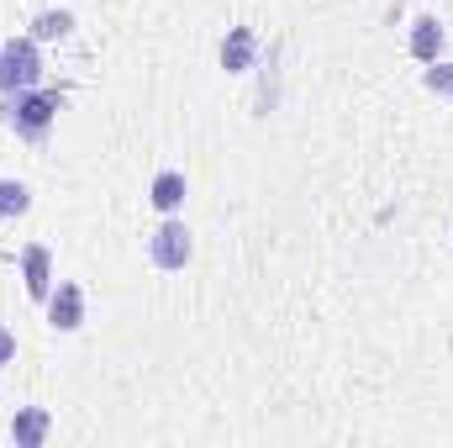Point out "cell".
<instances>
[{
	"label": "cell",
	"mask_w": 453,
	"mask_h": 448,
	"mask_svg": "<svg viewBox=\"0 0 453 448\" xmlns=\"http://www.w3.org/2000/svg\"><path fill=\"white\" fill-rule=\"evenodd\" d=\"M58 106H64V96H53V90H16V96H5V127L16 132V137H48V127L58 121Z\"/></svg>",
	"instance_id": "obj_1"
},
{
	"label": "cell",
	"mask_w": 453,
	"mask_h": 448,
	"mask_svg": "<svg viewBox=\"0 0 453 448\" xmlns=\"http://www.w3.org/2000/svg\"><path fill=\"white\" fill-rule=\"evenodd\" d=\"M42 80V58H37V37H16L0 48V96L32 90Z\"/></svg>",
	"instance_id": "obj_2"
},
{
	"label": "cell",
	"mask_w": 453,
	"mask_h": 448,
	"mask_svg": "<svg viewBox=\"0 0 453 448\" xmlns=\"http://www.w3.org/2000/svg\"><path fill=\"white\" fill-rule=\"evenodd\" d=\"M148 253H153V264H158V269H185V264H190V253H196V243H190L185 222H174V217H169V222L148 237Z\"/></svg>",
	"instance_id": "obj_3"
},
{
	"label": "cell",
	"mask_w": 453,
	"mask_h": 448,
	"mask_svg": "<svg viewBox=\"0 0 453 448\" xmlns=\"http://www.w3.org/2000/svg\"><path fill=\"white\" fill-rule=\"evenodd\" d=\"M48 322L58 333H80L85 328V290L74 280H58V290H48Z\"/></svg>",
	"instance_id": "obj_4"
},
{
	"label": "cell",
	"mask_w": 453,
	"mask_h": 448,
	"mask_svg": "<svg viewBox=\"0 0 453 448\" xmlns=\"http://www.w3.org/2000/svg\"><path fill=\"white\" fill-rule=\"evenodd\" d=\"M185 196H190V185H185L180 169H158L153 185H148V201H153V212H164V217H174V212L185 206Z\"/></svg>",
	"instance_id": "obj_5"
},
{
	"label": "cell",
	"mask_w": 453,
	"mask_h": 448,
	"mask_svg": "<svg viewBox=\"0 0 453 448\" xmlns=\"http://www.w3.org/2000/svg\"><path fill=\"white\" fill-rule=\"evenodd\" d=\"M253 58H258V37H253V27H232V32L222 37V69L226 74H248Z\"/></svg>",
	"instance_id": "obj_6"
},
{
	"label": "cell",
	"mask_w": 453,
	"mask_h": 448,
	"mask_svg": "<svg viewBox=\"0 0 453 448\" xmlns=\"http://www.w3.org/2000/svg\"><path fill=\"white\" fill-rule=\"evenodd\" d=\"M21 274H27V296L32 301H48V290H53V259H48L42 243H32L21 253Z\"/></svg>",
	"instance_id": "obj_7"
},
{
	"label": "cell",
	"mask_w": 453,
	"mask_h": 448,
	"mask_svg": "<svg viewBox=\"0 0 453 448\" xmlns=\"http://www.w3.org/2000/svg\"><path fill=\"white\" fill-rule=\"evenodd\" d=\"M11 438L21 448H37L48 438V412H37V406H27V412H16V422H11Z\"/></svg>",
	"instance_id": "obj_8"
},
{
	"label": "cell",
	"mask_w": 453,
	"mask_h": 448,
	"mask_svg": "<svg viewBox=\"0 0 453 448\" xmlns=\"http://www.w3.org/2000/svg\"><path fill=\"white\" fill-rule=\"evenodd\" d=\"M411 53H417L422 64H433V58L443 53V27H438L433 16H422V21L411 27Z\"/></svg>",
	"instance_id": "obj_9"
},
{
	"label": "cell",
	"mask_w": 453,
	"mask_h": 448,
	"mask_svg": "<svg viewBox=\"0 0 453 448\" xmlns=\"http://www.w3.org/2000/svg\"><path fill=\"white\" fill-rule=\"evenodd\" d=\"M74 32V16L69 11H42L37 21H32V37L37 42H53V37H69Z\"/></svg>",
	"instance_id": "obj_10"
},
{
	"label": "cell",
	"mask_w": 453,
	"mask_h": 448,
	"mask_svg": "<svg viewBox=\"0 0 453 448\" xmlns=\"http://www.w3.org/2000/svg\"><path fill=\"white\" fill-rule=\"evenodd\" d=\"M32 206V190L21 180H0V217H21Z\"/></svg>",
	"instance_id": "obj_11"
},
{
	"label": "cell",
	"mask_w": 453,
	"mask_h": 448,
	"mask_svg": "<svg viewBox=\"0 0 453 448\" xmlns=\"http://www.w3.org/2000/svg\"><path fill=\"white\" fill-rule=\"evenodd\" d=\"M422 80H427V90H438V96H453V64H438V58H433V69H427Z\"/></svg>",
	"instance_id": "obj_12"
},
{
	"label": "cell",
	"mask_w": 453,
	"mask_h": 448,
	"mask_svg": "<svg viewBox=\"0 0 453 448\" xmlns=\"http://www.w3.org/2000/svg\"><path fill=\"white\" fill-rule=\"evenodd\" d=\"M16 359V337H11V328H0V369Z\"/></svg>",
	"instance_id": "obj_13"
}]
</instances>
